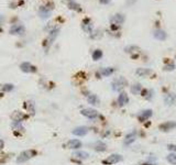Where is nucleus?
Wrapping results in <instances>:
<instances>
[{
    "label": "nucleus",
    "mask_w": 176,
    "mask_h": 165,
    "mask_svg": "<svg viewBox=\"0 0 176 165\" xmlns=\"http://www.w3.org/2000/svg\"><path fill=\"white\" fill-rule=\"evenodd\" d=\"M35 154H37V152H35L34 150H26V151H23V152L20 153V155L17 157V162L18 163L26 162L28 160L32 159Z\"/></svg>",
    "instance_id": "nucleus-1"
},
{
    "label": "nucleus",
    "mask_w": 176,
    "mask_h": 165,
    "mask_svg": "<svg viewBox=\"0 0 176 165\" xmlns=\"http://www.w3.org/2000/svg\"><path fill=\"white\" fill-rule=\"evenodd\" d=\"M127 85H128V83H127L126 78H123V77H119V78L115 79V81H112L111 87H112V89L115 92H120L121 89L124 88Z\"/></svg>",
    "instance_id": "nucleus-2"
},
{
    "label": "nucleus",
    "mask_w": 176,
    "mask_h": 165,
    "mask_svg": "<svg viewBox=\"0 0 176 165\" xmlns=\"http://www.w3.org/2000/svg\"><path fill=\"white\" fill-rule=\"evenodd\" d=\"M122 160H123L122 155L115 153V154L109 155L107 159H105V160L103 161V163H104V164H106V165H113V164H117V163H119L120 161H122Z\"/></svg>",
    "instance_id": "nucleus-3"
},
{
    "label": "nucleus",
    "mask_w": 176,
    "mask_h": 165,
    "mask_svg": "<svg viewBox=\"0 0 176 165\" xmlns=\"http://www.w3.org/2000/svg\"><path fill=\"white\" fill-rule=\"evenodd\" d=\"M80 113L88 119H96L99 117V113H98L97 110L92 109V108H85V109H83L80 111Z\"/></svg>",
    "instance_id": "nucleus-4"
},
{
    "label": "nucleus",
    "mask_w": 176,
    "mask_h": 165,
    "mask_svg": "<svg viewBox=\"0 0 176 165\" xmlns=\"http://www.w3.org/2000/svg\"><path fill=\"white\" fill-rule=\"evenodd\" d=\"M175 128H176V121H166V122L161 123L160 126H158V129L162 132H168Z\"/></svg>",
    "instance_id": "nucleus-5"
},
{
    "label": "nucleus",
    "mask_w": 176,
    "mask_h": 165,
    "mask_svg": "<svg viewBox=\"0 0 176 165\" xmlns=\"http://www.w3.org/2000/svg\"><path fill=\"white\" fill-rule=\"evenodd\" d=\"M123 22H124V17L122 14H119V13L112 16V18L110 19V23L112 24L113 28H119Z\"/></svg>",
    "instance_id": "nucleus-6"
},
{
    "label": "nucleus",
    "mask_w": 176,
    "mask_h": 165,
    "mask_svg": "<svg viewBox=\"0 0 176 165\" xmlns=\"http://www.w3.org/2000/svg\"><path fill=\"white\" fill-rule=\"evenodd\" d=\"M152 116H153V110L152 109H145V110H142L141 112L139 113L138 119L140 120V122H144V121L149 120Z\"/></svg>",
    "instance_id": "nucleus-7"
},
{
    "label": "nucleus",
    "mask_w": 176,
    "mask_h": 165,
    "mask_svg": "<svg viewBox=\"0 0 176 165\" xmlns=\"http://www.w3.org/2000/svg\"><path fill=\"white\" fill-rule=\"evenodd\" d=\"M129 104V96L128 94L124 92H121L118 96V105L120 107H123V106L128 105Z\"/></svg>",
    "instance_id": "nucleus-8"
},
{
    "label": "nucleus",
    "mask_w": 176,
    "mask_h": 165,
    "mask_svg": "<svg viewBox=\"0 0 176 165\" xmlns=\"http://www.w3.org/2000/svg\"><path fill=\"white\" fill-rule=\"evenodd\" d=\"M137 139H138V133L135 131H132V132H130V133L127 134L123 142L126 145H130V144H132L133 142H135Z\"/></svg>",
    "instance_id": "nucleus-9"
},
{
    "label": "nucleus",
    "mask_w": 176,
    "mask_h": 165,
    "mask_svg": "<svg viewBox=\"0 0 176 165\" xmlns=\"http://www.w3.org/2000/svg\"><path fill=\"white\" fill-rule=\"evenodd\" d=\"M89 131V129L87 128L85 126H80V127H77L73 130V134L74 136H86Z\"/></svg>",
    "instance_id": "nucleus-10"
},
{
    "label": "nucleus",
    "mask_w": 176,
    "mask_h": 165,
    "mask_svg": "<svg viewBox=\"0 0 176 165\" xmlns=\"http://www.w3.org/2000/svg\"><path fill=\"white\" fill-rule=\"evenodd\" d=\"M51 13H52V8H50V7H41L39 9V14L42 19L50 18Z\"/></svg>",
    "instance_id": "nucleus-11"
},
{
    "label": "nucleus",
    "mask_w": 176,
    "mask_h": 165,
    "mask_svg": "<svg viewBox=\"0 0 176 165\" xmlns=\"http://www.w3.org/2000/svg\"><path fill=\"white\" fill-rule=\"evenodd\" d=\"M20 68H21L22 71L25 72V73H35L37 72V67L33 66L32 64L28 63V62H24L20 65Z\"/></svg>",
    "instance_id": "nucleus-12"
},
{
    "label": "nucleus",
    "mask_w": 176,
    "mask_h": 165,
    "mask_svg": "<svg viewBox=\"0 0 176 165\" xmlns=\"http://www.w3.org/2000/svg\"><path fill=\"white\" fill-rule=\"evenodd\" d=\"M67 147L68 149H72V150H77V149H79V147H82V145H83V143L79 140H77V139H73V140H69L68 142H67Z\"/></svg>",
    "instance_id": "nucleus-13"
},
{
    "label": "nucleus",
    "mask_w": 176,
    "mask_h": 165,
    "mask_svg": "<svg viewBox=\"0 0 176 165\" xmlns=\"http://www.w3.org/2000/svg\"><path fill=\"white\" fill-rule=\"evenodd\" d=\"M83 30H84L86 33L88 34H92V23L90 21V19H85L84 21H83Z\"/></svg>",
    "instance_id": "nucleus-14"
},
{
    "label": "nucleus",
    "mask_w": 176,
    "mask_h": 165,
    "mask_svg": "<svg viewBox=\"0 0 176 165\" xmlns=\"http://www.w3.org/2000/svg\"><path fill=\"white\" fill-rule=\"evenodd\" d=\"M164 101L167 106L176 105V94H167L164 97Z\"/></svg>",
    "instance_id": "nucleus-15"
},
{
    "label": "nucleus",
    "mask_w": 176,
    "mask_h": 165,
    "mask_svg": "<svg viewBox=\"0 0 176 165\" xmlns=\"http://www.w3.org/2000/svg\"><path fill=\"white\" fill-rule=\"evenodd\" d=\"M11 34H23L24 33V26L21 24H14L11 26L10 29Z\"/></svg>",
    "instance_id": "nucleus-16"
},
{
    "label": "nucleus",
    "mask_w": 176,
    "mask_h": 165,
    "mask_svg": "<svg viewBox=\"0 0 176 165\" xmlns=\"http://www.w3.org/2000/svg\"><path fill=\"white\" fill-rule=\"evenodd\" d=\"M135 74L139 77H147L152 74V71H151L150 68H138L137 71H135Z\"/></svg>",
    "instance_id": "nucleus-17"
},
{
    "label": "nucleus",
    "mask_w": 176,
    "mask_h": 165,
    "mask_svg": "<svg viewBox=\"0 0 176 165\" xmlns=\"http://www.w3.org/2000/svg\"><path fill=\"white\" fill-rule=\"evenodd\" d=\"M94 149L96 150V151H98V152H104V151L107 150V144L104 143L103 141H97L95 143Z\"/></svg>",
    "instance_id": "nucleus-18"
},
{
    "label": "nucleus",
    "mask_w": 176,
    "mask_h": 165,
    "mask_svg": "<svg viewBox=\"0 0 176 165\" xmlns=\"http://www.w3.org/2000/svg\"><path fill=\"white\" fill-rule=\"evenodd\" d=\"M153 35H154L155 39L160 40V41H164V40L166 39V33L163 31V30H155L154 33H153Z\"/></svg>",
    "instance_id": "nucleus-19"
},
{
    "label": "nucleus",
    "mask_w": 176,
    "mask_h": 165,
    "mask_svg": "<svg viewBox=\"0 0 176 165\" xmlns=\"http://www.w3.org/2000/svg\"><path fill=\"white\" fill-rule=\"evenodd\" d=\"M87 100H88V102H89L90 105H95V106L99 105V98L97 97V95L89 94L87 96Z\"/></svg>",
    "instance_id": "nucleus-20"
},
{
    "label": "nucleus",
    "mask_w": 176,
    "mask_h": 165,
    "mask_svg": "<svg viewBox=\"0 0 176 165\" xmlns=\"http://www.w3.org/2000/svg\"><path fill=\"white\" fill-rule=\"evenodd\" d=\"M67 6H68V8L72 9V10L78 11V12H80V11H82L80 6H79L77 2H75L74 0H67Z\"/></svg>",
    "instance_id": "nucleus-21"
},
{
    "label": "nucleus",
    "mask_w": 176,
    "mask_h": 165,
    "mask_svg": "<svg viewBox=\"0 0 176 165\" xmlns=\"http://www.w3.org/2000/svg\"><path fill=\"white\" fill-rule=\"evenodd\" d=\"M113 72H115V68L106 67V68H101V69L99 71V74L101 75V76L107 77V76H110L111 74H113Z\"/></svg>",
    "instance_id": "nucleus-22"
},
{
    "label": "nucleus",
    "mask_w": 176,
    "mask_h": 165,
    "mask_svg": "<svg viewBox=\"0 0 176 165\" xmlns=\"http://www.w3.org/2000/svg\"><path fill=\"white\" fill-rule=\"evenodd\" d=\"M74 156L77 157V159H80V160H86L89 157V154L85 151H77V152L74 153Z\"/></svg>",
    "instance_id": "nucleus-23"
},
{
    "label": "nucleus",
    "mask_w": 176,
    "mask_h": 165,
    "mask_svg": "<svg viewBox=\"0 0 176 165\" xmlns=\"http://www.w3.org/2000/svg\"><path fill=\"white\" fill-rule=\"evenodd\" d=\"M142 92V86L141 84H134L133 86H131V92L133 95H139Z\"/></svg>",
    "instance_id": "nucleus-24"
},
{
    "label": "nucleus",
    "mask_w": 176,
    "mask_h": 165,
    "mask_svg": "<svg viewBox=\"0 0 176 165\" xmlns=\"http://www.w3.org/2000/svg\"><path fill=\"white\" fill-rule=\"evenodd\" d=\"M58 32H60V29L58 28H54V29L51 31V33H50V35H49V40H50V43H52L54 40L56 39V37H57V34H58Z\"/></svg>",
    "instance_id": "nucleus-25"
},
{
    "label": "nucleus",
    "mask_w": 176,
    "mask_h": 165,
    "mask_svg": "<svg viewBox=\"0 0 176 165\" xmlns=\"http://www.w3.org/2000/svg\"><path fill=\"white\" fill-rule=\"evenodd\" d=\"M166 161H167L170 164L176 165V153H173V152L170 153V154L166 156Z\"/></svg>",
    "instance_id": "nucleus-26"
},
{
    "label": "nucleus",
    "mask_w": 176,
    "mask_h": 165,
    "mask_svg": "<svg viewBox=\"0 0 176 165\" xmlns=\"http://www.w3.org/2000/svg\"><path fill=\"white\" fill-rule=\"evenodd\" d=\"M126 52L130 53V54H132V53H139L140 52V47L135 46V45H130V46L126 47Z\"/></svg>",
    "instance_id": "nucleus-27"
},
{
    "label": "nucleus",
    "mask_w": 176,
    "mask_h": 165,
    "mask_svg": "<svg viewBox=\"0 0 176 165\" xmlns=\"http://www.w3.org/2000/svg\"><path fill=\"white\" fill-rule=\"evenodd\" d=\"M101 57H103V51H100V50L94 51V53H92V60L98 61V60H100Z\"/></svg>",
    "instance_id": "nucleus-28"
},
{
    "label": "nucleus",
    "mask_w": 176,
    "mask_h": 165,
    "mask_svg": "<svg viewBox=\"0 0 176 165\" xmlns=\"http://www.w3.org/2000/svg\"><path fill=\"white\" fill-rule=\"evenodd\" d=\"M175 69V64L174 63H168L164 65V71H174Z\"/></svg>",
    "instance_id": "nucleus-29"
},
{
    "label": "nucleus",
    "mask_w": 176,
    "mask_h": 165,
    "mask_svg": "<svg viewBox=\"0 0 176 165\" xmlns=\"http://www.w3.org/2000/svg\"><path fill=\"white\" fill-rule=\"evenodd\" d=\"M1 89H2V92H11V90L13 89V85L6 84V85H3V86L1 87Z\"/></svg>",
    "instance_id": "nucleus-30"
},
{
    "label": "nucleus",
    "mask_w": 176,
    "mask_h": 165,
    "mask_svg": "<svg viewBox=\"0 0 176 165\" xmlns=\"http://www.w3.org/2000/svg\"><path fill=\"white\" fill-rule=\"evenodd\" d=\"M167 150L170 151V152L175 153L176 152V144H168V145H167Z\"/></svg>",
    "instance_id": "nucleus-31"
},
{
    "label": "nucleus",
    "mask_w": 176,
    "mask_h": 165,
    "mask_svg": "<svg viewBox=\"0 0 176 165\" xmlns=\"http://www.w3.org/2000/svg\"><path fill=\"white\" fill-rule=\"evenodd\" d=\"M100 2L103 3V5H107V3H109L111 1V0H99Z\"/></svg>",
    "instance_id": "nucleus-32"
},
{
    "label": "nucleus",
    "mask_w": 176,
    "mask_h": 165,
    "mask_svg": "<svg viewBox=\"0 0 176 165\" xmlns=\"http://www.w3.org/2000/svg\"><path fill=\"white\" fill-rule=\"evenodd\" d=\"M2 147H3V141L2 140H0V150L2 149Z\"/></svg>",
    "instance_id": "nucleus-33"
},
{
    "label": "nucleus",
    "mask_w": 176,
    "mask_h": 165,
    "mask_svg": "<svg viewBox=\"0 0 176 165\" xmlns=\"http://www.w3.org/2000/svg\"><path fill=\"white\" fill-rule=\"evenodd\" d=\"M142 165H154V164H142Z\"/></svg>",
    "instance_id": "nucleus-34"
}]
</instances>
